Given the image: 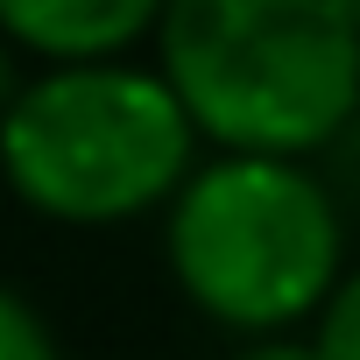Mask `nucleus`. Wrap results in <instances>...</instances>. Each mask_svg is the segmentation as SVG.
Segmentation results:
<instances>
[{
	"instance_id": "obj_1",
	"label": "nucleus",
	"mask_w": 360,
	"mask_h": 360,
	"mask_svg": "<svg viewBox=\"0 0 360 360\" xmlns=\"http://www.w3.org/2000/svg\"><path fill=\"white\" fill-rule=\"evenodd\" d=\"M162 78L226 155L297 162L360 120L353 0H176Z\"/></svg>"
},
{
	"instance_id": "obj_2",
	"label": "nucleus",
	"mask_w": 360,
	"mask_h": 360,
	"mask_svg": "<svg viewBox=\"0 0 360 360\" xmlns=\"http://www.w3.org/2000/svg\"><path fill=\"white\" fill-rule=\"evenodd\" d=\"M191 113L162 71H43L0 120V169L22 205L71 226H113L191 184Z\"/></svg>"
},
{
	"instance_id": "obj_3",
	"label": "nucleus",
	"mask_w": 360,
	"mask_h": 360,
	"mask_svg": "<svg viewBox=\"0 0 360 360\" xmlns=\"http://www.w3.org/2000/svg\"><path fill=\"white\" fill-rule=\"evenodd\" d=\"M346 226L332 191L297 162L219 155L169 205V269L184 297L240 332H283L332 304Z\"/></svg>"
},
{
	"instance_id": "obj_4",
	"label": "nucleus",
	"mask_w": 360,
	"mask_h": 360,
	"mask_svg": "<svg viewBox=\"0 0 360 360\" xmlns=\"http://www.w3.org/2000/svg\"><path fill=\"white\" fill-rule=\"evenodd\" d=\"M162 29L148 0H0V36L43 57L50 71H92L120 64L127 43Z\"/></svg>"
},
{
	"instance_id": "obj_5",
	"label": "nucleus",
	"mask_w": 360,
	"mask_h": 360,
	"mask_svg": "<svg viewBox=\"0 0 360 360\" xmlns=\"http://www.w3.org/2000/svg\"><path fill=\"white\" fill-rule=\"evenodd\" d=\"M0 360H64L50 325H43V311L8 283H0Z\"/></svg>"
},
{
	"instance_id": "obj_6",
	"label": "nucleus",
	"mask_w": 360,
	"mask_h": 360,
	"mask_svg": "<svg viewBox=\"0 0 360 360\" xmlns=\"http://www.w3.org/2000/svg\"><path fill=\"white\" fill-rule=\"evenodd\" d=\"M318 360H360V269L332 290V304L318 311V332H311Z\"/></svg>"
},
{
	"instance_id": "obj_7",
	"label": "nucleus",
	"mask_w": 360,
	"mask_h": 360,
	"mask_svg": "<svg viewBox=\"0 0 360 360\" xmlns=\"http://www.w3.org/2000/svg\"><path fill=\"white\" fill-rule=\"evenodd\" d=\"M22 92H29V78H22V50L0 36V120L15 113V99H22Z\"/></svg>"
},
{
	"instance_id": "obj_8",
	"label": "nucleus",
	"mask_w": 360,
	"mask_h": 360,
	"mask_svg": "<svg viewBox=\"0 0 360 360\" xmlns=\"http://www.w3.org/2000/svg\"><path fill=\"white\" fill-rule=\"evenodd\" d=\"M240 360H318V346H311V339H262V346H248Z\"/></svg>"
}]
</instances>
